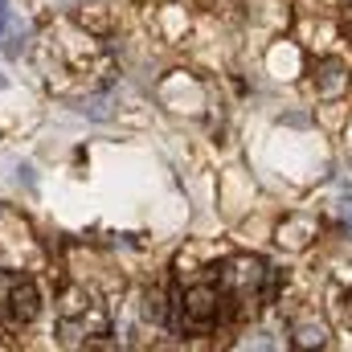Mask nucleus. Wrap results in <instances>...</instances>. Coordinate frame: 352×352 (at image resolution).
<instances>
[{"instance_id": "3", "label": "nucleus", "mask_w": 352, "mask_h": 352, "mask_svg": "<svg viewBox=\"0 0 352 352\" xmlns=\"http://www.w3.org/2000/svg\"><path fill=\"white\" fill-rule=\"evenodd\" d=\"M41 311V291L33 278H12V287L4 291V303H0V320L8 328H29Z\"/></svg>"}, {"instance_id": "1", "label": "nucleus", "mask_w": 352, "mask_h": 352, "mask_svg": "<svg viewBox=\"0 0 352 352\" xmlns=\"http://www.w3.org/2000/svg\"><path fill=\"white\" fill-rule=\"evenodd\" d=\"M217 287H221V295L230 303V316H246L250 307L274 299V270L254 254H238V258L221 263Z\"/></svg>"}, {"instance_id": "6", "label": "nucleus", "mask_w": 352, "mask_h": 352, "mask_svg": "<svg viewBox=\"0 0 352 352\" xmlns=\"http://www.w3.org/2000/svg\"><path fill=\"white\" fill-rule=\"evenodd\" d=\"M295 344H299V349H324V344H328V328L307 320V324L295 328Z\"/></svg>"}, {"instance_id": "5", "label": "nucleus", "mask_w": 352, "mask_h": 352, "mask_svg": "<svg viewBox=\"0 0 352 352\" xmlns=\"http://www.w3.org/2000/svg\"><path fill=\"white\" fill-rule=\"evenodd\" d=\"M349 90V66L340 62V58H324L320 66H316V94L320 98H336V94H344Z\"/></svg>"}, {"instance_id": "4", "label": "nucleus", "mask_w": 352, "mask_h": 352, "mask_svg": "<svg viewBox=\"0 0 352 352\" xmlns=\"http://www.w3.org/2000/svg\"><path fill=\"white\" fill-rule=\"evenodd\" d=\"M25 41H29L25 16L12 8V0H0V50H4V58H21Z\"/></svg>"}, {"instance_id": "7", "label": "nucleus", "mask_w": 352, "mask_h": 352, "mask_svg": "<svg viewBox=\"0 0 352 352\" xmlns=\"http://www.w3.org/2000/svg\"><path fill=\"white\" fill-rule=\"evenodd\" d=\"M144 316L152 320V324H168V303H164V295H144Z\"/></svg>"}, {"instance_id": "10", "label": "nucleus", "mask_w": 352, "mask_h": 352, "mask_svg": "<svg viewBox=\"0 0 352 352\" xmlns=\"http://www.w3.org/2000/svg\"><path fill=\"white\" fill-rule=\"evenodd\" d=\"M344 8H349V12H352V0H344Z\"/></svg>"}, {"instance_id": "9", "label": "nucleus", "mask_w": 352, "mask_h": 352, "mask_svg": "<svg viewBox=\"0 0 352 352\" xmlns=\"http://www.w3.org/2000/svg\"><path fill=\"white\" fill-rule=\"evenodd\" d=\"M344 217H349V234H352V201L344 205Z\"/></svg>"}, {"instance_id": "8", "label": "nucleus", "mask_w": 352, "mask_h": 352, "mask_svg": "<svg viewBox=\"0 0 352 352\" xmlns=\"http://www.w3.org/2000/svg\"><path fill=\"white\" fill-rule=\"evenodd\" d=\"M12 278H16V274H4V270H0V303H4V291L12 287Z\"/></svg>"}, {"instance_id": "2", "label": "nucleus", "mask_w": 352, "mask_h": 352, "mask_svg": "<svg viewBox=\"0 0 352 352\" xmlns=\"http://www.w3.org/2000/svg\"><path fill=\"white\" fill-rule=\"evenodd\" d=\"M226 316H230V303L217 283H197L184 295H173L168 303V324L184 336H209Z\"/></svg>"}]
</instances>
